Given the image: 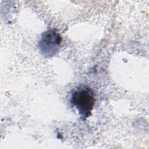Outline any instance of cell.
<instances>
[{"instance_id":"7a4b0ae2","label":"cell","mask_w":149,"mask_h":149,"mask_svg":"<svg viewBox=\"0 0 149 149\" xmlns=\"http://www.w3.org/2000/svg\"><path fill=\"white\" fill-rule=\"evenodd\" d=\"M62 38L55 29H50L43 32L38 42V48L45 57L55 56L59 51Z\"/></svg>"},{"instance_id":"6da1fadb","label":"cell","mask_w":149,"mask_h":149,"mask_svg":"<svg viewBox=\"0 0 149 149\" xmlns=\"http://www.w3.org/2000/svg\"><path fill=\"white\" fill-rule=\"evenodd\" d=\"M95 101L94 93L87 86H79L71 92L70 102L83 120L91 115Z\"/></svg>"}]
</instances>
